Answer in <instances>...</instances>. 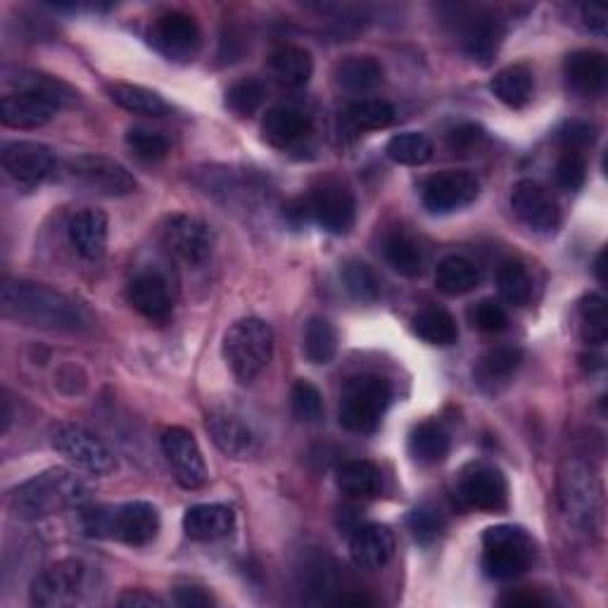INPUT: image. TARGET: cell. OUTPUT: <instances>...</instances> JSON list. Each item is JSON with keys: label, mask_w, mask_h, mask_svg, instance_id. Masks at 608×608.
Wrapping results in <instances>:
<instances>
[{"label": "cell", "mask_w": 608, "mask_h": 608, "mask_svg": "<svg viewBox=\"0 0 608 608\" xmlns=\"http://www.w3.org/2000/svg\"><path fill=\"white\" fill-rule=\"evenodd\" d=\"M62 174L67 184L103 198L131 196L138 186L133 174L124 164L103 155H79L67 160Z\"/></svg>", "instance_id": "obj_8"}, {"label": "cell", "mask_w": 608, "mask_h": 608, "mask_svg": "<svg viewBox=\"0 0 608 608\" xmlns=\"http://www.w3.org/2000/svg\"><path fill=\"white\" fill-rule=\"evenodd\" d=\"M585 178H587V164H585L583 152L563 150L557 162V184L563 190H577V188H583Z\"/></svg>", "instance_id": "obj_48"}, {"label": "cell", "mask_w": 608, "mask_h": 608, "mask_svg": "<svg viewBox=\"0 0 608 608\" xmlns=\"http://www.w3.org/2000/svg\"><path fill=\"white\" fill-rule=\"evenodd\" d=\"M480 283V269L471 259L461 255H449L437 265L435 269V285L440 293L449 297H459L471 293Z\"/></svg>", "instance_id": "obj_31"}, {"label": "cell", "mask_w": 608, "mask_h": 608, "mask_svg": "<svg viewBox=\"0 0 608 608\" xmlns=\"http://www.w3.org/2000/svg\"><path fill=\"white\" fill-rule=\"evenodd\" d=\"M409 454L419 464H425V466L445 461L449 454L447 431L437 421L419 423L409 435Z\"/></svg>", "instance_id": "obj_33"}, {"label": "cell", "mask_w": 608, "mask_h": 608, "mask_svg": "<svg viewBox=\"0 0 608 608\" xmlns=\"http://www.w3.org/2000/svg\"><path fill=\"white\" fill-rule=\"evenodd\" d=\"M312 131V115L307 109L293 105V103H281L271 107L265 121H261V133L273 148H293L300 143L302 138H307Z\"/></svg>", "instance_id": "obj_22"}, {"label": "cell", "mask_w": 608, "mask_h": 608, "mask_svg": "<svg viewBox=\"0 0 608 608\" xmlns=\"http://www.w3.org/2000/svg\"><path fill=\"white\" fill-rule=\"evenodd\" d=\"M407 525L413 540L421 545H431L442 535V530H445V518H442L440 511L433 506H419L409 514Z\"/></svg>", "instance_id": "obj_46"}, {"label": "cell", "mask_w": 608, "mask_h": 608, "mask_svg": "<svg viewBox=\"0 0 608 608\" xmlns=\"http://www.w3.org/2000/svg\"><path fill=\"white\" fill-rule=\"evenodd\" d=\"M81 525L89 535L113 537L124 545L143 547L160 533V514L148 502H129L117 508L81 511Z\"/></svg>", "instance_id": "obj_4"}, {"label": "cell", "mask_w": 608, "mask_h": 608, "mask_svg": "<svg viewBox=\"0 0 608 608\" xmlns=\"http://www.w3.org/2000/svg\"><path fill=\"white\" fill-rule=\"evenodd\" d=\"M340 606H373V601L364 594H348V597H340L338 599Z\"/></svg>", "instance_id": "obj_56"}, {"label": "cell", "mask_w": 608, "mask_h": 608, "mask_svg": "<svg viewBox=\"0 0 608 608\" xmlns=\"http://www.w3.org/2000/svg\"><path fill=\"white\" fill-rule=\"evenodd\" d=\"M236 528V514L226 504H198L186 511L184 533L196 542H217Z\"/></svg>", "instance_id": "obj_25"}, {"label": "cell", "mask_w": 608, "mask_h": 608, "mask_svg": "<svg viewBox=\"0 0 608 608\" xmlns=\"http://www.w3.org/2000/svg\"><path fill=\"white\" fill-rule=\"evenodd\" d=\"M604 259H606V250H601V253L597 255V261H594V271H597V279H599L601 283H606V276H604Z\"/></svg>", "instance_id": "obj_57"}, {"label": "cell", "mask_w": 608, "mask_h": 608, "mask_svg": "<svg viewBox=\"0 0 608 608\" xmlns=\"http://www.w3.org/2000/svg\"><path fill=\"white\" fill-rule=\"evenodd\" d=\"M52 447L62 454L69 464L89 476H109L117 468L115 454L109 452L105 442L91 431L74 423H62L50 435Z\"/></svg>", "instance_id": "obj_9"}, {"label": "cell", "mask_w": 608, "mask_h": 608, "mask_svg": "<svg viewBox=\"0 0 608 608\" xmlns=\"http://www.w3.org/2000/svg\"><path fill=\"white\" fill-rule=\"evenodd\" d=\"M480 192V182L471 172H440L428 176L421 186V200L425 210L447 214L471 204Z\"/></svg>", "instance_id": "obj_15"}, {"label": "cell", "mask_w": 608, "mask_h": 608, "mask_svg": "<svg viewBox=\"0 0 608 608\" xmlns=\"http://www.w3.org/2000/svg\"><path fill=\"white\" fill-rule=\"evenodd\" d=\"M127 145L136 157L141 160H162L169 152V141L167 136H162L160 131H152L145 127H133L127 133Z\"/></svg>", "instance_id": "obj_45"}, {"label": "cell", "mask_w": 608, "mask_h": 608, "mask_svg": "<svg viewBox=\"0 0 608 608\" xmlns=\"http://www.w3.org/2000/svg\"><path fill=\"white\" fill-rule=\"evenodd\" d=\"M269 67H271V74L276 77V81H279V84L285 89L307 86V81L312 79V72H314L312 55L297 46L276 48L269 58Z\"/></svg>", "instance_id": "obj_28"}, {"label": "cell", "mask_w": 608, "mask_h": 608, "mask_svg": "<svg viewBox=\"0 0 608 608\" xmlns=\"http://www.w3.org/2000/svg\"><path fill=\"white\" fill-rule=\"evenodd\" d=\"M411 328L421 340H425L428 344H440V348H447V344H454L456 338H459V328H456L454 316L442 307L421 309L413 316Z\"/></svg>", "instance_id": "obj_35"}, {"label": "cell", "mask_w": 608, "mask_h": 608, "mask_svg": "<svg viewBox=\"0 0 608 608\" xmlns=\"http://www.w3.org/2000/svg\"><path fill=\"white\" fill-rule=\"evenodd\" d=\"M383 253L388 265L405 279H417L423 271V255L419 250V245L413 243L407 233L395 231L383 243Z\"/></svg>", "instance_id": "obj_38"}, {"label": "cell", "mask_w": 608, "mask_h": 608, "mask_svg": "<svg viewBox=\"0 0 608 608\" xmlns=\"http://www.w3.org/2000/svg\"><path fill=\"white\" fill-rule=\"evenodd\" d=\"M342 285L356 302H376L381 295V283L376 273L362 259H350L342 267Z\"/></svg>", "instance_id": "obj_43"}, {"label": "cell", "mask_w": 608, "mask_h": 608, "mask_svg": "<svg viewBox=\"0 0 608 608\" xmlns=\"http://www.w3.org/2000/svg\"><path fill=\"white\" fill-rule=\"evenodd\" d=\"M3 316L24 326H36L60 334H81L93 326V316L84 304L60 290L34 281L3 283Z\"/></svg>", "instance_id": "obj_1"}, {"label": "cell", "mask_w": 608, "mask_h": 608, "mask_svg": "<svg viewBox=\"0 0 608 608\" xmlns=\"http://www.w3.org/2000/svg\"><path fill=\"white\" fill-rule=\"evenodd\" d=\"M290 405H293V413L300 421H319L324 413L321 393L307 381H297L293 385V393H290Z\"/></svg>", "instance_id": "obj_47"}, {"label": "cell", "mask_w": 608, "mask_h": 608, "mask_svg": "<svg viewBox=\"0 0 608 608\" xmlns=\"http://www.w3.org/2000/svg\"><path fill=\"white\" fill-rule=\"evenodd\" d=\"M207 433H210L214 445L231 459H247L257 449L255 433L250 425L241 421L236 413L214 411L207 417Z\"/></svg>", "instance_id": "obj_24"}, {"label": "cell", "mask_w": 608, "mask_h": 608, "mask_svg": "<svg viewBox=\"0 0 608 608\" xmlns=\"http://www.w3.org/2000/svg\"><path fill=\"white\" fill-rule=\"evenodd\" d=\"M471 321L482 334H502L508 324V316L496 300H480L471 309Z\"/></svg>", "instance_id": "obj_49"}, {"label": "cell", "mask_w": 608, "mask_h": 608, "mask_svg": "<svg viewBox=\"0 0 608 608\" xmlns=\"http://www.w3.org/2000/svg\"><path fill=\"white\" fill-rule=\"evenodd\" d=\"M461 500L480 511H502L508 502V486L500 468L476 464L464 471L459 482Z\"/></svg>", "instance_id": "obj_19"}, {"label": "cell", "mask_w": 608, "mask_h": 608, "mask_svg": "<svg viewBox=\"0 0 608 608\" xmlns=\"http://www.w3.org/2000/svg\"><path fill=\"white\" fill-rule=\"evenodd\" d=\"M561 506L577 528L594 530L599 518V480L585 461H569L561 471Z\"/></svg>", "instance_id": "obj_10"}, {"label": "cell", "mask_w": 608, "mask_h": 608, "mask_svg": "<svg viewBox=\"0 0 608 608\" xmlns=\"http://www.w3.org/2000/svg\"><path fill=\"white\" fill-rule=\"evenodd\" d=\"M504 606H545V599L535 597V594H508V597L502 599Z\"/></svg>", "instance_id": "obj_55"}, {"label": "cell", "mask_w": 608, "mask_h": 608, "mask_svg": "<svg viewBox=\"0 0 608 608\" xmlns=\"http://www.w3.org/2000/svg\"><path fill=\"white\" fill-rule=\"evenodd\" d=\"M162 241L174 257L188 261V265H202L212 255L214 233L196 217L172 214L162 224Z\"/></svg>", "instance_id": "obj_14"}, {"label": "cell", "mask_w": 608, "mask_h": 608, "mask_svg": "<svg viewBox=\"0 0 608 608\" xmlns=\"http://www.w3.org/2000/svg\"><path fill=\"white\" fill-rule=\"evenodd\" d=\"M521 362H523V352L518 348H508V344H502V348H492L478 359L476 371H473L476 383L488 393L502 390L504 385L514 378V373L518 371Z\"/></svg>", "instance_id": "obj_27"}, {"label": "cell", "mask_w": 608, "mask_h": 608, "mask_svg": "<svg viewBox=\"0 0 608 608\" xmlns=\"http://www.w3.org/2000/svg\"><path fill=\"white\" fill-rule=\"evenodd\" d=\"M533 89H535L533 72L523 65L506 67L502 72H496L490 81V91L494 98L514 109H521L530 103Z\"/></svg>", "instance_id": "obj_30"}, {"label": "cell", "mask_w": 608, "mask_h": 608, "mask_svg": "<svg viewBox=\"0 0 608 608\" xmlns=\"http://www.w3.org/2000/svg\"><path fill=\"white\" fill-rule=\"evenodd\" d=\"M17 91L3 95L0 119L10 129H40L60 113L65 86L46 74H22Z\"/></svg>", "instance_id": "obj_3"}, {"label": "cell", "mask_w": 608, "mask_h": 608, "mask_svg": "<svg viewBox=\"0 0 608 608\" xmlns=\"http://www.w3.org/2000/svg\"><path fill=\"white\" fill-rule=\"evenodd\" d=\"M482 143H486V131H482L478 124H459V127L447 133L449 150L461 152V155L478 150Z\"/></svg>", "instance_id": "obj_51"}, {"label": "cell", "mask_w": 608, "mask_h": 608, "mask_svg": "<svg viewBox=\"0 0 608 608\" xmlns=\"http://www.w3.org/2000/svg\"><path fill=\"white\" fill-rule=\"evenodd\" d=\"M0 160H3V169L8 176L15 178L20 186H36L55 169L52 150L36 141L5 143Z\"/></svg>", "instance_id": "obj_17"}, {"label": "cell", "mask_w": 608, "mask_h": 608, "mask_svg": "<svg viewBox=\"0 0 608 608\" xmlns=\"http://www.w3.org/2000/svg\"><path fill=\"white\" fill-rule=\"evenodd\" d=\"M504 30L500 20L494 17H476L466 24L464 32V48L471 58L480 65H490L492 58L500 50Z\"/></svg>", "instance_id": "obj_34"}, {"label": "cell", "mask_w": 608, "mask_h": 608, "mask_svg": "<svg viewBox=\"0 0 608 608\" xmlns=\"http://www.w3.org/2000/svg\"><path fill=\"white\" fill-rule=\"evenodd\" d=\"M496 288H500V295L514 304V307H523L533 297V279L530 271L525 269V265L516 259H508L496 271Z\"/></svg>", "instance_id": "obj_39"}, {"label": "cell", "mask_w": 608, "mask_h": 608, "mask_svg": "<svg viewBox=\"0 0 608 608\" xmlns=\"http://www.w3.org/2000/svg\"><path fill=\"white\" fill-rule=\"evenodd\" d=\"M395 121V107L388 101L366 98L350 105L348 124L354 131H378Z\"/></svg>", "instance_id": "obj_42"}, {"label": "cell", "mask_w": 608, "mask_h": 608, "mask_svg": "<svg viewBox=\"0 0 608 608\" xmlns=\"http://www.w3.org/2000/svg\"><path fill=\"white\" fill-rule=\"evenodd\" d=\"M580 316V334L589 344H604L608 338V314H606V300L597 293H589L577 304Z\"/></svg>", "instance_id": "obj_41"}, {"label": "cell", "mask_w": 608, "mask_h": 608, "mask_svg": "<svg viewBox=\"0 0 608 608\" xmlns=\"http://www.w3.org/2000/svg\"><path fill=\"white\" fill-rule=\"evenodd\" d=\"M482 571L492 580H511L528 571L533 542L516 525H494L482 535Z\"/></svg>", "instance_id": "obj_7"}, {"label": "cell", "mask_w": 608, "mask_h": 608, "mask_svg": "<svg viewBox=\"0 0 608 608\" xmlns=\"http://www.w3.org/2000/svg\"><path fill=\"white\" fill-rule=\"evenodd\" d=\"M267 98V89L259 79H241L226 91V105L238 117H250Z\"/></svg>", "instance_id": "obj_44"}, {"label": "cell", "mask_w": 608, "mask_h": 608, "mask_svg": "<svg viewBox=\"0 0 608 608\" xmlns=\"http://www.w3.org/2000/svg\"><path fill=\"white\" fill-rule=\"evenodd\" d=\"M10 423H12V409H10V399H3V433L10 431Z\"/></svg>", "instance_id": "obj_58"}, {"label": "cell", "mask_w": 608, "mask_h": 608, "mask_svg": "<svg viewBox=\"0 0 608 608\" xmlns=\"http://www.w3.org/2000/svg\"><path fill=\"white\" fill-rule=\"evenodd\" d=\"M119 606L124 608H152V606H157L162 608L164 601L160 597H155V594H150V592H143V589H138V592H127V594H121V597L117 599Z\"/></svg>", "instance_id": "obj_53"}, {"label": "cell", "mask_w": 608, "mask_h": 608, "mask_svg": "<svg viewBox=\"0 0 608 608\" xmlns=\"http://www.w3.org/2000/svg\"><path fill=\"white\" fill-rule=\"evenodd\" d=\"M336 350H338V334L334 324L328 319H321V316H314V319H309L307 326H304V338H302L304 356H307L312 364L321 366L336 356Z\"/></svg>", "instance_id": "obj_37"}, {"label": "cell", "mask_w": 608, "mask_h": 608, "mask_svg": "<svg viewBox=\"0 0 608 608\" xmlns=\"http://www.w3.org/2000/svg\"><path fill=\"white\" fill-rule=\"evenodd\" d=\"M557 138L563 150L583 152L587 145L594 143V138H597V129H594V124H589L585 119H571L557 131Z\"/></svg>", "instance_id": "obj_50"}, {"label": "cell", "mask_w": 608, "mask_h": 608, "mask_svg": "<svg viewBox=\"0 0 608 608\" xmlns=\"http://www.w3.org/2000/svg\"><path fill=\"white\" fill-rule=\"evenodd\" d=\"M162 452L176 482L186 490H198L207 482V464L196 437L182 425L167 428L162 433Z\"/></svg>", "instance_id": "obj_13"}, {"label": "cell", "mask_w": 608, "mask_h": 608, "mask_svg": "<svg viewBox=\"0 0 608 608\" xmlns=\"http://www.w3.org/2000/svg\"><path fill=\"white\" fill-rule=\"evenodd\" d=\"M393 388L381 376H354L348 381L340 399V423L352 433H373L385 409L390 407Z\"/></svg>", "instance_id": "obj_6"}, {"label": "cell", "mask_w": 608, "mask_h": 608, "mask_svg": "<svg viewBox=\"0 0 608 608\" xmlns=\"http://www.w3.org/2000/svg\"><path fill=\"white\" fill-rule=\"evenodd\" d=\"M352 561L364 571H381L395 557V535L388 525L369 523L356 528L350 540Z\"/></svg>", "instance_id": "obj_21"}, {"label": "cell", "mask_w": 608, "mask_h": 608, "mask_svg": "<svg viewBox=\"0 0 608 608\" xmlns=\"http://www.w3.org/2000/svg\"><path fill=\"white\" fill-rule=\"evenodd\" d=\"M580 15H583V22H585L589 32H594V34L606 32V24H608L606 10L594 8V5H583V8H580Z\"/></svg>", "instance_id": "obj_54"}, {"label": "cell", "mask_w": 608, "mask_h": 608, "mask_svg": "<svg viewBox=\"0 0 608 608\" xmlns=\"http://www.w3.org/2000/svg\"><path fill=\"white\" fill-rule=\"evenodd\" d=\"M148 38L152 48L176 62H188L196 58L202 44L198 22L178 10L164 12V15L152 22Z\"/></svg>", "instance_id": "obj_12"}, {"label": "cell", "mask_w": 608, "mask_h": 608, "mask_svg": "<svg viewBox=\"0 0 608 608\" xmlns=\"http://www.w3.org/2000/svg\"><path fill=\"white\" fill-rule=\"evenodd\" d=\"M89 569L77 559L52 563L50 569L38 573L32 583V601L44 608L72 606L86 594Z\"/></svg>", "instance_id": "obj_11"}, {"label": "cell", "mask_w": 608, "mask_h": 608, "mask_svg": "<svg viewBox=\"0 0 608 608\" xmlns=\"http://www.w3.org/2000/svg\"><path fill=\"white\" fill-rule=\"evenodd\" d=\"M338 86L350 93H366L383 81V67L371 55H352L336 67Z\"/></svg>", "instance_id": "obj_32"}, {"label": "cell", "mask_w": 608, "mask_h": 608, "mask_svg": "<svg viewBox=\"0 0 608 608\" xmlns=\"http://www.w3.org/2000/svg\"><path fill=\"white\" fill-rule=\"evenodd\" d=\"M338 488L352 500H376L383 492V473L376 464L354 459L340 466Z\"/></svg>", "instance_id": "obj_29"}, {"label": "cell", "mask_w": 608, "mask_h": 608, "mask_svg": "<svg viewBox=\"0 0 608 608\" xmlns=\"http://www.w3.org/2000/svg\"><path fill=\"white\" fill-rule=\"evenodd\" d=\"M511 210L533 231H554L561 221L557 198L533 178H523L511 190Z\"/></svg>", "instance_id": "obj_16"}, {"label": "cell", "mask_w": 608, "mask_h": 608, "mask_svg": "<svg viewBox=\"0 0 608 608\" xmlns=\"http://www.w3.org/2000/svg\"><path fill=\"white\" fill-rule=\"evenodd\" d=\"M107 91H109V98L131 115L164 117L169 113V105L162 101V95H157L150 89L136 86V84H113Z\"/></svg>", "instance_id": "obj_36"}, {"label": "cell", "mask_w": 608, "mask_h": 608, "mask_svg": "<svg viewBox=\"0 0 608 608\" xmlns=\"http://www.w3.org/2000/svg\"><path fill=\"white\" fill-rule=\"evenodd\" d=\"M127 297L131 302V307L150 321L169 319L174 312L172 285L167 281V276H162L160 271L136 273L127 288Z\"/></svg>", "instance_id": "obj_20"}, {"label": "cell", "mask_w": 608, "mask_h": 608, "mask_svg": "<svg viewBox=\"0 0 608 608\" xmlns=\"http://www.w3.org/2000/svg\"><path fill=\"white\" fill-rule=\"evenodd\" d=\"M307 200L312 210V221H316L324 231L342 236V233L352 229L356 202L348 188L338 184H326L316 188L312 196H307Z\"/></svg>", "instance_id": "obj_18"}, {"label": "cell", "mask_w": 608, "mask_h": 608, "mask_svg": "<svg viewBox=\"0 0 608 608\" xmlns=\"http://www.w3.org/2000/svg\"><path fill=\"white\" fill-rule=\"evenodd\" d=\"M273 354V330L261 319H241L224 336V359L233 376L243 383L255 381Z\"/></svg>", "instance_id": "obj_5"}, {"label": "cell", "mask_w": 608, "mask_h": 608, "mask_svg": "<svg viewBox=\"0 0 608 608\" xmlns=\"http://www.w3.org/2000/svg\"><path fill=\"white\" fill-rule=\"evenodd\" d=\"M174 601L184 608H207L214 604L210 594L200 587H178L174 594Z\"/></svg>", "instance_id": "obj_52"}, {"label": "cell", "mask_w": 608, "mask_h": 608, "mask_svg": "<svg viewBox=\"0 0 608 608\" xmlns=\"http://www.w3.org/2000/svg\"><path fill=\"white\" fill-rule=\"evenodd\" d=\"M385 152H388V157L397 164L419 167V164H425L433 157V143L425 133L405 131V133H397L390 138V143H388V148H385Z\"/></svg>", "instance_id": "obj_40"}, {"label": "cell", "mask_w": 608, "mask_h": 608, "mask_svg": "<svg viewBox=\"0 0 608 608\" xmlns=\"http://www.w3.org/2000/svg\"><path fill=\"white\" fill-rule=\"evenodd\" d=\"M107 217L101 210H81L69 221V241L84 259H101L107 250Z\"/></svg>", "instance_id": "obj_26"}, {"label": "cell", "mask_w": 608, "mask_h": 608, "mask_svg": "<svg viewBox=\"0 0 608 608\" xmlns=\"http://www.w3.org/2000/svg\"><path fill=\"white\" fill-rule=\"evenodd\" d=\"M86 482L67 468H50L32 480L22 482L10 494L12 514L24 521H38L67 508H81L89 502Z\"/></svg>", "instance_id": "obj_2"}, {"label": "cell", "mask_w": 608, "mask_h": 608, "mask_svg": "<svg viewBox=\"0 0 608 608\" xmlns=\"http://www.w3.org/2000/svg\"><path fill=\"white\" fill-rule=\"evenodd\" d=\"M563 77L569 89L583 98H592L604 91L606 77H608V65L604 52L599 50H573L563 62Z\"/></svg>", "instance_id": "obj_23"}]
</instances>
